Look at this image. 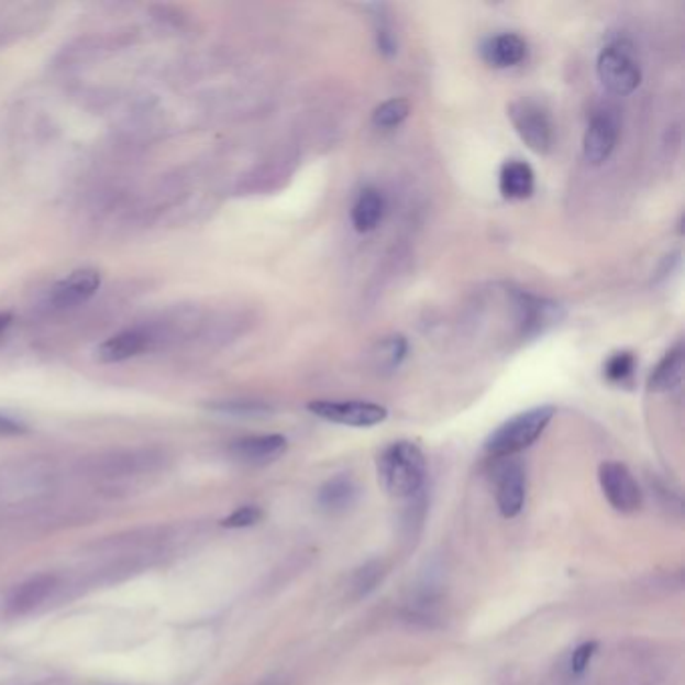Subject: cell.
<instances>
[{
  "label": "cell",
  "instance_id": "cell-22",
  "mask_svg": "<svg viewBox=\"0 0 685 685\" xmlns=\"http://www.w3.org/2000/svg\"><path fill=\"white\" fill-rule=\"evenodd\" d=\"M636 366H638L636 354L629 352V350H621V352L611 354L605 362V378L614 384L628 383L629 378L633 376V372H636Z\"/></svg>",
  "mask_w": 685,
  "mask_h": 685
},
{
  "label": "cell",
  "instance_id": "cell-7",
  "mask_svg": "<svg viewBox=\"0 0 685 685\" xmlns=\"http://www.w3.org/2000/svg\"><path fill=\"white\" fill-rule=\"evenodd\" d=\"M619 117L611 109L595 111L583 135V155L592 165H601L616 152L619 141Z\"/></svg>",
  "mask_w": 685,
  "mask_h": 685
},
{
  "label": "cell",
  "instance_id": "cell-23",
  "mask_svg": "<svg viewBox=\"0 0 685 685\" xmlns=\"http://www.w3.org/2000/svg\"><path fill=\"white\" fill-rule=\"evenodd\" d=\"M218 412L223 415H235V417H262L269 412V408L262 402H247V400H230V402H220L216 405Z\"/></svg>",
  "mask_w": 685,
  "mask_h": 685
},
{
  "label": "cell",
  "instance_id": "cell-2",
  "mask_svg": "<svg viewBox=\"0 0 685 685\" xmlns=\"http://www.w3.org/2000/svg\"><path fill=\"white\" fill-rule=\"evenodd\" d=\"M553 417H555L553 407H537L524 410L521 415H515L512 419L505 420L499 429L488 434L485 451L497 458L521 453L533 442L539 441V437L545 432Z\"/></svg>",
  "mask_w": 685,
  "mask_h": 685
},
{
  "label": "cell",
  "instance_id": "cell-27",
  "mask_svg": "<svg viewBox=\"0 0 685 685\" xmlns=\"http://www.w3.org/2000/svg\"><path fill=\"white\" fill-rule=\"evenodd\" d=\"M11 314H0V334L11 325Z\"/></svg>",
  "mask_w": 685,
  "mask_h": 685
},
{
  "label": "cell",
  "instance_id": "cell-24",
  "mask_svg": "<svg viewBox=\"0 0 685 685\" xmlns=\"http://www.w3.org/2000/svg\"><path fill=\"white\" fill-rule=\"evenodd\" d=\"M262 517H264L262 509H257L254 505H245V507H240L237 511H233L228 519H223L221 524L228 529H244V527L259 523Z\"/></svg>",
  "mask_w": 685,
  "mask_h": 685
},
{
  "label": "cell",
  "instance_id": "cell-12",
  "mask_svg": "<svg viewBox=\"0 0 685 685\" xmlns=\"http://www.w3.org/2000/svg\"><path fill=\"white\" fill-rule=\"evenodd\" d=\"M152 342V334L147 330H143V328L123 330L115 336L107 338L106 342L97 350V358L101 362H107V364L125 362L129 358L140 356L145 350H150Z\"/></svg>",
  "mask_w": 685,
  "mask_h": 685
},
{
  "label": "cell",
  "instance_id": "cell-5",
  "mask_svg": "<svg viewBox=\"0 0 685 685\" xmlns=\"http://www.w3.org/2000/svg\"><path fill=\"white\" fill-rule=\"evenodd\" d=\"M308 410L318 419L354 429H371L388 419V410L383 405L368 400H312Z\"/></svg>",
  "mask_w": 685,
  "mask_h": 685
},
{
  "label": "cell",
  "instance_id": "cell-16",
  "mask_svg": "<svg viewBox=\"0 0 685 685\" xmlns=\"http://www.w3.org/2000/svg\"><path fill=\"white\" fill-rule=\"evenodd\" d=\"M499 189L502 198L521 201L534 194V172L529 163L509 159L502 163L499 174Z\"/></svg>",
  "mask_w": 685,
  "mask_h": 685
},
{
  "label": "cell",
  "instance_id": "cell-11",
  "mask_svg": "<svg viewBox=\"0 0 685 685\" xmlns=\"http://www.w3.org/2000/svg\"><path fill=\"white\" fill-rule=\"evenodd\" d=\"M527 53H529L527 41L517 33L488 36L480 45V57L488 67H495V69H511V67L521 65L527 58Z\"/></svg>",
  "mask_w": 685,
  "mask_h": 685
},
{
  "label": "cell",
  "instance_id": "cell-18",
  "mask_svg": "<svg viewBox=\"0 0 685 685\" xmlns=\"http://www.w3.org/2000/svg\"><path fill=\"white\" fill-rule=\"evenodd\" d=\"M358 497L356 483L346 475L334 476L318 493V502L325 511H346Z\"/></svg>",
  "mask_w": 685,
  "mask_h": 685
},
{
  "label": "cell",
  "instance_id": "cell-20",
  "mask_svg": "<svg viewBox=\"0 0 685 685\" xmlns=\"http://www.w3.org/2000/svg\"><path fill=\"white\" fill-rule=\"evenodd\" d=\"M366 11H371L374 21V36H376V47L383 53L384 57H395L398 51L395 29L388 16L386 4H366Z\"/></svg>",
  "mask_w": 685,
  "mask_h": 685
},
{
  "label": "cell",
  "instance_id": "cell-13",
  "mask_svg": "<svg viewBox=\"0 0 685 685\" xmlns=\"http://www.w3.org/2000/svg\"><path fill=\"white\" fill-rule=\"evenodd\" d=\"M517 306H519V322L523 325L527 336H533L539 332L543 334L549 325L557 324L563 318V310L559 303L546 302L529 294H517Z\"/></svg>",
  "mask_w": 685,
  "mask_h": 685
},
{
  "label": "cell",
  "instance_id": "cell-6",
  "mask_svg": "<svg viewBox=\"0 0 685 685\" xmlns=\"http://www.w3.org/2000/svg\"><path fill=\"white\" fill-rule=\"evenodd\" d=\"M599 485L605 499L609 500L616 511L636 512L643 502L638 480L623 463L611 461L599 466Z\"/></svg>",
  "mask_w": 685,
  "mask_h": 685
},
{
  "label": "cell",
  "instance_id": "cell-26",
  "mask_svg": "<svg viewBox=\"0 0 685 685\" xmlns=\"http://www.w3.org/2000/svg\"><path fill=\"white\" fill-rule=\"evenodd\" d=\"M24 432H26V427H24L23 422L0 415V437H19V434H24Z\"/></svg>",
  "mask_w": 685,
  "mask_h": 685
},
{
  "label": "cell",
  "instance_id": "cell-10",
  "mask_svg": "<svg viewBox=\"0 0 685 685\" xmlns=\"http://www.w3.org/2000/svg\"><path fill=\"white\" fill-rule=\"evenodd\" d=\"M527 499V475L521 463L511 461L497 473V502L502 517L512 519L523 511Z\"/></svg>",
  "mask_w": 685,
  "mask_h": 685
},
{
  "label": "cell",
  "instance_id": "cell-17",
  "mask_svg": "<svg viewBox=\"0 0 685 685\" xmlns=\"http://www.w3.org/2000/svg\"><path fill=\"white\" fill-rule=\"evenodd\" d=\"M684 380V344L677 342L674 349L665 352L662 361L650 374L651 393H670Z\"/></svg>",
  "mask_w": 685,
  "mask_h": 685
},
{
  "label": "cell",
  "instance_id": "cell-4",
  "mask_svg": "<svg viewBox=\"0 0 685 685\" xmlns=\"http://www.w3.org/2000/svg\"><path fill=\"white\" fill-rule=\"evenodd\" d=\"M512 128L531 152L546 155L555 143V125L543 103L534 99H517L507 107Z\"/></svg>",
  "mask_w": 685,
  "mask_h": 685
},
{
  "label": "cell",
  "instance_id": "cell-8",
  "mask_svg": "<svg viewBox=\"0 0 685 685\" xmlns=\"http://www.w3.org/2000/svg\"><path fill=\"white\" fill-rule=\"evenodd\" d=\"M101 286V274L93 267H81L70 272L69 276L58 279L57 284L51 288L48 302L53 308L65 310L79 303L87 302L95 291Z\"/></svg>",
  "mask_w": 685,
  "mask_h": 685
},
{
  "label": "cell",
  "instance_id": "cell-21",
  "mask_svg": "<svg viewBox=\"0 0 685 685\" xmlns=\"http://www.w3.org/2000/svg\"><path fill=\"white\" fill-rule=\"evenodd\" d=\"M408 115H410V103L407 99H388L383 106L374 109L372 123L380 129H395L402 125Z\"/></svg>",
  "mask_w": 685,
  "mask_h": 685
},
{
  "label": "cell",
  "instance_id": "cell-1",
  "mask_svg": "<svg viewBox=\"0 0 685 685\" xmlns=\"http://www.w3.org/2000/svg\"><path fill=\"white\" fill-rule=\"evenodd\" d=\"M378 483L395 499L415 497L427 480V458L415 442L398 441L386 446L378 463Z\"/></svg>",
  "mask_w": 685,
  "mask_h": 685
},
{
  "label": "cell",
  "instance_id": "cell-15",
  "mask_svg": "<svg viewBox=\"0 0 685 685\" xmlns=\"http://www.w3.org/2000/svg\"><path fill=\"white\" fill-rule=\"evenodd\" d=\"M55 589H57V579L53 575H38L35 579L26 581L21 587L14 589L9 597L7 611L11 616L31 614L35 607L45 604Z\"/></svg>",
  "mask_w": 685,
  "mask_h": 685
},
{
  "label": "cell",
  "instance_id": "cell-9",
  "mask_svg": "<svg viewBox=\"0 0 685 685\" xmlns=\"http://www.w3.org/2000/svg\"><path fill=\"white\" fill-rule=\"evenodd\" d=\"M288 451V441L281 434H259L245 437L233 442L230 454L237 463L247 466H264L278 461Z\"/></svg>",
  "mask_w": 685,
  "mask_h": 685
},
{
  "label": "cell",
  "instance_id": "cell-14",
  "mask_svg": "<svg viewBox=\"0 0 685 685\" xmlns=\"http://www.w3.org/2000/svg\"><path fill=\"white\" fill-rule=\"evenodd\" d=\"M386 213V198L383 191L376 187H364L354 199V206L350 211V220L354 230L358 233L374 232Z\"/></svg>",
  "mask_w": 685,
  "mask_h": 685
},
{
  "label": "cell",
  "instance_id": "cell-19",
  "mask_svg": "<svg viewBox=\"0 0 685 685\" xmlns=\"http://www.w3.org/2000/svg\"><path fill=\"white\" fill-rule=\"evenodd\" d=\"M408 354L407 338L395 334V336H386L383 342H378V346L372 352V361L374 368L380 372H393L405 362Z\"/></svg>",
  "mask_w": 685,
  "mask_h": 685
},
{
  "label": "cell",
  "instance_id": "cell-3",
  "mask_svg": "<svg viewBox=\"0 0 685 685\" xmlns=\"http://www.w3.org/2000/svg\"><path fill=\"white\" fill-rule=\"evenodd\" d=\"M597 75L614 95L633 93L641 85V65L628 38H617L599 53Z\"/></svg>",
  "mask_w": 685,
  "mask_h": 685
},
{
  "label": "cell",
  "instance_id": "cell-25",
  "mask_svg": "<svg viewBox=\"0 0 685 685\" xmlns=\"http://www.w3.org/2000/svg\"><path fill=\"white\" fill-rule=\"evenodd\" d=\"M597 648H599L597 641H587V643H583L577 650L573 651L571 667H573L575 674H583V672L587 670V665L592 662V658L595 655Z\"/></svg>",
  "mask_w": 685,
  "mask_h": 685
}]
</instances>
